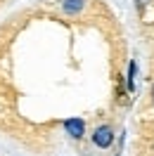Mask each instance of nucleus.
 <instances>
[{
	"label": "nucleus",
	"mask_w": 154,
	"mask_h": 156,
	"mask_svg": "<svg viewBox=\"0 0 154 156\" xmlns=\"http://www.w3.org/2000/svg\"><path fill=\"white\" fill-rule=\"evenodd\" d=\"M90 140H93V144L97 147V149H109V147L114 144V128L109 126V123H102V126H97L95 130H93V135H90Z\"/></svg>",
	"instance_id": "1"
},
{
	"label": "nucleus",
	"mask_w": 154,
	"mask_h": 156,
	"mask_svg": "<svg viewBox=\"0 0 154 156\" xmlns=\"http://www.w3.org/2000/svg\"><path fill=\"white\" fill-rule=\"evenodd\" d=\"M64 130H67V135L71 140H83L86 137V121L83 118H67L64 121Z\"/></svg>",
	"instance_id": "2"
},
{
	"label": "nucleus",
	"mask_w": 154,
	"mask_h": 156,
	"mask_svg": "<svg viewBox=\"0 0 154 156\" xmlns=\"http://www.w3.org/2000/svg\"><path fill=\"white\" fill-rule=\"evenodd\" d=\"M59 7L64 14H78L86 10V0H59Z\"/></svg>",
	"instance_id": "3"
},
{
	"label": "nucleus",
	"mask_w": 154,
	"mask_h": 156,
	"mask_svg": "<svg viewBox=\"0 0 154 156\" xmlns=\"http://www.w3.org/2000/svg\"><path fill=\"white\" fill-rule=\"evenodd\" d=\"M126 83H128V90H133V83H135V62H130V66H128V78H126Z\"/></svg>",
	"instance_id": "4"
},
{
	"label": "nucleus",
	"mask_w": 154,
	"mask_h": 156,
	"mask_svg": "<svg viewBox=\"0 0 154 156\" xmlns=\"http://www.w3.org/2000/svg\"><path fill=\"white\" fill-rule=\"evenodd\" d=\"M135 2V7H138V10H145V7H149V5H152L154 0H133Z\"/></svg>",
	"instance_id": "5"
},
{
	"label": "nucleus",
	"mask_w": 154,
	"mask_h": 156,
	"mask_svg": "<svg viewBox=\"0 0 154 156\" xmlns=\"http://www.w3.org/2000/svg\"><path fill=\"white\" fill-rule=\"evenodd\" d=\"M149 97H152V104H154V83H152V90H149Z\"/></svg>",
	"instance_id": "6"
}]
</instances>
